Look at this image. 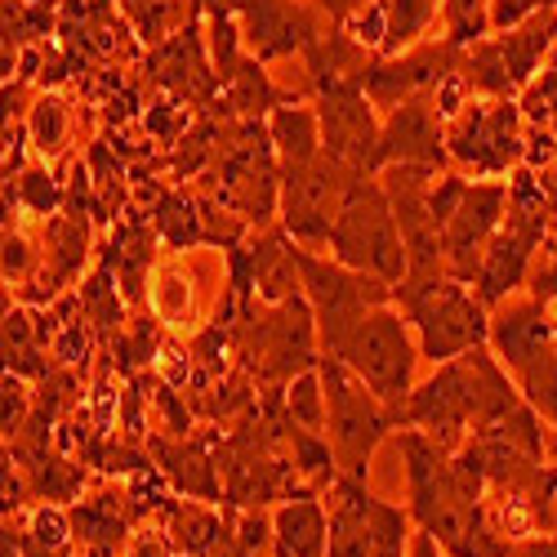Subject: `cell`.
Segmentation results:
<instances>
[{"instance_id":"7402d4cb","label":"cell","mask_w":557,"mask_h":557,"mask_svg":"<svg viewBox=\"0 0 557 557\" xmlns=\"http://www.w3.org/2000/svg\"><path fill=\"white\" fill-rule=\"evenodd\" d=\"M27 144L32 152L50 165L59 161L67 148H72V134H76V108L67 103V95H59V89H40V95H32L27 103Z\"/></svg>"},{"instance_id":"f1b7e54d","label":"cell","mask_w":557,"mask_h":557,"mask_svg":"<svg viewBox=\"0 0 557 557\" xmlns=\"http://www.w3.org/2000/svg\"><path fill=\"white\" fill-rule=\"evenodd\" d=\"M40 259H45V250L36 246V237L23 227V219L18 223H5V282L14 290L27 286L32 276L40 272Z\"/></svg>"},{"instance_id":"9a60e30c","label":"cell","mask_w":557,"mask_h":557,"mask_svg":"<svg viewBox=\"0 0 557 557\" xmlns=\"http://www.w3.org/2000/svg\"><path fill=\"white\" fill-rule=\"evenodd\" d=\"M227 5L237 10L250 59H259V63L290 59L295 50L304 54L308 45L326 32L317 10L299 5V0H227Z\"/></svg>"},{"instance_id":"f546056e","label":"cell","mask_w":557,"mask_h":557,"mask_svg":"<svg viewBox=\"0 0 557 557\" xmlns=\"http://www.w3.org/2000/svg\"><path fill=\"white\" fill-rule=\"evenodd\" d=\"M32 380L14 375V370H5V397H0V429H5V442H14L27 420H32V410H36V393L27 388Z\"/></svg>"},{"instance_id":"8fae6325","label":"cell","mask_w":557,"mask_h":557,"mask_svg":"<svg viewBox=\"0 0 557 557\" xmlns=\"http://www.w3.org/2000/svg\"><path fill=\"white\" fill-rule=\"evenodd\" d=\"M299 268H304V295L317 312L321 352H331L370 308L393 304V286L384 276L357 272L339 259H317L308 246H299Z\"/></svg>"},{"instance_id":"d6a6232c","label":"cell","mask_w":557,"mask_h":557,"mask_svg":"<svg viewBox=\"0 0 557 557\" xmlns=\"http://www.w3.org/2000/svg\"><path fill=\"white\" fill-rule=\"evenodd\" d=\"M125 557H178V553H174V540H170V531H165V527L144 522V527H138V531L129 535Z\"/></svg>"},{"instance_id":"ba28073f","label":"cell","mask_w":557,"mask_h":557,"mask_svg":"<svg viewBox=\"0 0 557 557\" xmlns=\"http://www.w3.org/2000/svg\"><path fill=\"white\" fill-rule=\"evenodd\" d=\"M557 50V5L535 10L518 27H504L499 36H482L463 50V81L478 99H513L535 81L544 54Z\"/></svg>"},{"instance_id":"7a4b0ae2","label":"cell","mask_w":557,"mask_h":557,"mask_svg":"<svg viewBox=\"0 0 557 557\" xmlns=\"http://www.w3.org/2000/svg\"><path fill=\"white\" fill-rule=\"evenodd\" d=\"M553 219H557V197L548 193V183L531 165H518L513 178H508V214L478 276V295L486 308H499L518 286H527V276L535 268V250L548 242Z\"/></svg>"},{"instance_id":"74e56055","label":"cell","mask_w":557,"mask_h":557,"mask_svg":"<svg viewBox=\"0 0 557 557\" xmlns=\"http://www.w3.org/2000/svg\"><path fill=\"white\" fill-rule=\"evenodd\" d=\"M553 335H557V317H553Z\"/></svg>"},{"instance_id":"6da1fadb","label":"cell","mask_w":557,"mask_h":557,"mask_svg":"<svg viewBox=\"0 0 557 557\" xmlns=\"http://www.w3.org/2000/svg\"><path fill=\"white\" fill-rule=\"evenodd\" d=\"M232 361L259 384V393L286 388L290 380L317 370L321 335L308 295H295L286 304L250 299L232 308Z\"/></svg>"},{"instance_id":"83f0119b","label":"cell","mask_w":557,"mask_h":557,"mask_svg":"<svg viewBox=\"0 0 557 557\" xmlns=\"http://www.w3.org/2000/svg\"><path fill=\"white\" fill-rule=\"evenodd\" d=\"M157 290H152V312L165 321V326H193V282L174 268H161L157 276Z\"/></svg>"},{"instance_id":"603a6c76","label":"cell","mask_w":557,"mask_h":557,"mask_svg":"<svg viewBox=\"0 0 557 557\" xmlns=\"http://www.w3.org/2000/svg\"><path fill=\"white\" fill-rule=\"evenodd\" d=\"M5 531L18 540L23 557H72L76 548V531H72V513L63 504H40L32 513H10Z\"/></svg>"},{"instance_id":"8992f818","label":"cell","mask_w":557,"mask_h":557,"mask_svg":"<svg viewBox=\"0 0 557 557\" xmlns=\"http://www.w3.org/2000/svg\"><path fill=\"white\" fill-rule=\"evenodd\" d=\"M331 259L370 272V276H384L388 286H397L406 276V242H401V223L397 210L384 193L380 174H366L352 197L344 201L335 227H331V242H326Z\"/></svg>"},{"instance_id":"8d00e7d4","label":"cell","mask_w":557,"mask_h":557,"mask_svg":"<svg viewBox=\"0 0 557 557\" xmlns=\"http://www.w3.org/2000/svg\"><path fill=\"white\" fill-rule=\"evenodd\" d=\"M81 557H99V553H85V548H81Z\"/></svg>"},{"instance_id":"5b68a950","label":"cell","mask_w":557,"mask_h":557,"mask_svg":"<svg viewBox=\"0 0 557 557\" xmlns=\"http://www.w3.org/2000/svg\"><path fill=\"white\" fill-rule=\"evenodd\" d=\"M321 357L344 361L370 393L384 397L401 414L406 397L414 393V361H420L424 352H420V339L410 335V321L401 317V308L397 304H380Z\"/></svg>"},{"instance_id":"ffe728a7","label":"cell","mask_w":557,"mask_h":557,"mask_svg":"<svg viewBox=\"0 0 557 557\" xmlns=\"http://www.w3.org/2000/svg\"><path fill=\"white\" fill-rule=\"evenodd\" d=\"M331 548V518L326 499L299 495L282 499L272 513V553L276 557H326Z\"/></svg>"},{"instance_id":"2e32d148","label":"cell","mask_w":557,"mask_h":557,"mask_svg":"<svg viewBox=\"0 0 557 557\" xmlns=\"http://www.w3.org/2000/svg\"><path fill=\"white\" fill-rule=\"evenodd\" d=\"M429 165V170H450V148H446V116L437 112L433 95H420L388 112L384 121V165Z\"/></svg>"},{"instance_id":"277c9868","label":"cell","mask_w":557,"mask_h":557,"mask_svg":"<svg viewBox=\"0 0 557 557\" xmlns=\"http://www.w3.org/2000/svg\"><path fill=\"white\" fill-rule=\"evenodd\" d=\"M491 352L513 375L522 397L540 410V420L557 429V335L548 304L527 295L491 308Z\"/></svg>"},{"instance_id":"4316f807","label":"cell","mask_w":557,"mask_h":557,"mask_svg":"<svg viewBox=\"0 0 557 557\" xmlns=\"http://www.w3.org/2000/svg\"><path fill=\"white\" fill-rule=\"evenodd\" d=\"M442 23H446V40L469 50L482 36H491V0H442Z\"/></svg>"},{"instance_id":"cb8c5ba5","label":"cell","mask_w":557,"mask_h":557,"mask_svg":"<svg viewBox=\"0 0 557 557\" xmlns=\"http://www.w3.org/2000/svg\"><path fill=\"white\" fill-rule=\"evenodd\" d=\"M268 134H272V148L282 165H308L326 152L321 144V121L317 108H299V103H282L268 116Z\"/></svg>"},{"instance_id":"5bb4252c","label":"cell","mask_w":557,"mask_h":557,"mask_svg":"<svg viewBox=\"0 0 557 557\" xmlns=\"http://www.w3.org/2000/svg\"><path fill=\"white\" fill-rule=\"evenodd\" d=\"M459 63H463L459 45L420 40V45H410V50H401V54H388V59L380 54V63L370 67V76H366V95H370L375 108L393 112V108L420 99V95H433L446 76L459 72Z\"/></svg>"},{"instance_id":"4fadbf2b","label":"cell","mask_w":557,"mask_h":557,"mask_svg":"<svg viewBox=\"0 0 557 557\" xmlns=\"http://www.w3.org/2000/svg\"><path fill=\"white\" fill-rule=\"evenodd\" d=\"M317 121H321V144L339 161L380 174L384 170V125L375 116L366 85H331L317 95Z\"/></svg>"},{"instance_id":"1f68e13d","label":"cell","mask_w":557,"mask_h":557,"mask_svg":"<svg viewBox=\"0 0 557 557\" xmlns=\"http://www.w3.org/2000/svg\"><path fill=\"white\" fill-rule=\"evenodd\" d=\"M527 295L540 304H557V219H553V232L544 242V263H535L527 276Z\"/></svg>"},{"instance_id":"e0dca14e","label":"cell","mask_w":557,"mask_h":557,"mask_svg":"<svg viewBox=\"0 0 557 557\" xmlns=\"http://www.w3.org/2000/svg\"><path fill=\"white\" fill-rule=\"evenodd\" d=\"M148 450L157 459L161 478L178 495L223 504V473H219L214 437H201V433H148Z\"/></svg>"},{"instance_id":"3957f363","label":"cell","mask_w":557,"mask_h":557,"mask_svg":"<svg viewBox=\"0 0 557 557\" xmlns=\"http://www.w3.org/2000/svg\"><path fill=\"white\" fill-rule=\"evenodd\" d=\"M393 304L410 321L414 339H420V352L433 366L491 344V308L482 304L478 290H469V282H455V276L397 282Z\"/></svg>"},{"instance_id":"7c38bea8","label":"cell","mask_w":557,"mask_h":557,"mask_svg":"<svg viewBox=\"0 0 557 557\" xmlns=\"http://www.w3.org/2000/svg\"><path fill=\"white\" fill-rule=\"evenodd\" d=\"M508 214V178H469V188L455 201V210L442 223V250H446V272L455 282L478 286L486 250Z\"/></svg>"},{"instance_id":"e575fe53","label":"cell","mask_w":557,"mask_h":557,"mask_svg":"<svg viewBox=\"0 0 557 557\" xmlns=\"http://www.w3.org/2000/svg\"><path fill=\"white\" fill-rule=\"evenodd\" d=\"M410 557H446V553H442V544H437L429 531H414V540H410Z\"/></svg>"},{"instance_id":"d4e9b609","label":"cell","mask_w":557,"mask_h":557,"mask_svg":"<svg viewBox=\"0 0 557 557\" xmlns=\"http://www.w3.org/2000/svg\"><path fill=\"white\" fill-rule=\"evenodd\" d=\"M263 67L268 63L259 59H246L237 67V76L223 85V116H263V112H276L282 103H295V95L276 89Z\"/></svg>"},{"instance_id":"ac0fdd59","label":"cell","mask_w":557,"mask_h":557,"mask_svg":"<svg viewBox=\"0 0 557 557\" xmlns=\"http://www.w3.org/2000/svg\"><path fill=\"white\" fill-rule=\"evenodd\" d=\"M67 513H72L76 544L85 553H99V557H116L129 544V535L148 522L138 499L129 495V486H103L99 495L72 504Z\"/></svg>"},{"instance_id":"30bf717a","label":"cell","mask_w":557,"mask_h":557,"mask_svg":"<svg viewBox=\"0 0 557 557\" xmlns=\"http://www.w3.org/2000/svg\"><path fill=\"white\" fill-rule=\"evenodd\" d=\"M361 178L366 170L339 161L335 152H321L308 165H282V227L299 246L321 250Z\"/></svg>"},{"instance_id":"d6986e66","label":"cell","mask_w":557,"mask_h":557,"mask_svg":"<svg viewBox=\"0 0 557 557\" xmlns=\"http://www.w3.org/2000/svg\"><path fill=\"white\" fill-rule=\"evenodd\" d=\"M375 504L380 495H370L366 478H348V473L335 478V486L326 491V518H331L326 557H370V544H375Z\"/></svg>"},{"instance_id":"484cf974","label":"cell","mask_w":557,"mask_h":557,"mask_svg":"<svg viewBox=\"0 0 557 557\" xmlns=\"http://www.w3.org/2000/svg\"><path fill=\"white\" fill-rule=\"evenodd\" d=\"M442 0H388V36H384V59L420 45L437 23Z\"/></svg>"},{"instance_id":"44dd1931","label":"cell","mask_w":557,"mask_h":557,"mask_svg":"<svg viewBox=\"0 0 557 557\" xmlns=\"http://www.w3.org/2000/svg\"><path fill=\"white\" fill-rule=\"evenodd\" d=\"M161 527L170 531L178 557H206L210 548H219L227 540L232 513L219 518L206 499H174L165 513H161Z\"/></svg>"},{"instance_id":"d590c367","label":"cell","mask_w":557,"mask_h":557,"mask_svg":"<svg viewBox=\"0 0 557 557\" xmlns=\"http://www.w3.org/2000/svg\"><path fill=\"white\" fill-rule=\"evenodd\" d=\"M0 557H23V548H18V540L5 531V544H0Z\"/></svg>"},{"instance_id":"52a82bcc","label":"cell","mask_w":557,"mask_h":557,"mask_svg":"<svg viewBox=\"0 0 557 557\" xmlns=\"http://www.w3.org/2000/svg\"><path fill=\"white\" fill-rule=\"evenodd\" d=\"M321 388H326V442L339 459V473L366 478L370 455L380 450V442L401 429V414L370 393L352 370L335 357H321Z\"/></svg>"},{"instance_id":"4dcf8cb0","label":"cell","mask_w":557,"mask_h":557,"mask_svg":"<svg viewBox=\"0 0 557 557\" xmlns=\"http://www.w3.org/2000/svg\"><path fill=\"white\" fill-rule=\"evenodd\" d=\"M522 116L527 125H557V63L522 89Z\"/></svg>"},{"instance_id":"836d02e7","label":"cell","mask_w":557,"mask_h":557,"mask_svg":"<svg viewBox=\"0 0 557 557\" xmlns=\"http://www.w3.org/2000/svg\"><path fill=\"white\" fill-rule=\"evenodd\" d=\"M366 5H370V0H317V10L326 14L331 23H339V27H344L352 14H361Z\"/></svg>"},{"instance_id":"9c48e42d","label":"cell","mask_w":557,"mask_h":557,"mask_svg":"<svg viewBox=\"0 0 557 557\" xmlns=\"http://www.w3.org/2000/svg\"><path fill=\"white\" fill-rule=\"evenodd\" d=\"M446 148L473 178H508L527 165V116L513 99H473L446 121Z\"/></svg>"}]
</instances>
